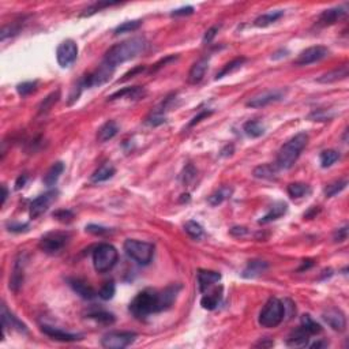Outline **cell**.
I'll return each mask as SVG.
<instances>
[{"mask_svg":"<svg viewBox=\"0 0 349 349\" xmlns=\"http://www.w3.org/2000/svg\"><path fill=\"white\" fill-rule=\"evenodd\" d=\"M60 98V90H56V92H54V93H50L46 98H44V101L41 102L40 106H38V112H40V115H42V114H46L48 110L54 106V105L59 101Z\"/></svg>","mask_w":349,"mask_h":349,"instance_id":"41","label":"cell"},{"mask_svg":"<svg viewBox=\"0 0 349 349\" xmlns=\"http://www.w3.org/2000/svg\"><path fill=\"white\" fill-rule=\"evenodd\" d=\"M234 146L232 145V144H230V145H225L222 149H221V152H220V156L221 157H230V156L234 154Z\"/></svg>","mask_w":349,"mask_h":349,"instance_id":"58","label":"cell"},{"mask_svg":"<svg viewBox=\"0 0 349 349\" xmlns=\"http://www.w3.org/2000/svg\"><path fill=\"white\" fill-rule=\"evenodd\" d=\"M86 232H89V234H110V230L108 228H104V226H100V225H94V224H90L86 226Z\"/></svg>","mask_w":349,"mask_h":349,"instance_id":"50","label":"cell"},{"mask_svg":"<svg viewBox=\"0 0 349 349\" xmlns=\"http://www.w3.org/2000/svg\"><path fill=\"white\" fill-rule=\"evenodd\" d=\"M134 332H110L101 338V345L106 349H123L136 340Z\"/></svg>","mask_w":349,"mask_h":349,"instance_id":"7","label":"cell"},{"mask_svg":"<svg viewBox=\"0 0 349 349\" xmlns=\"http://www.w3.org/2000/svg\"><path fill=\"white\" fill-rule=\"evenodd\" d=\"M194 12V7L192 6H186V7H180L178 10H174L170 12V16H182V15H191Z\"/></svg>","mask_w":349,"mask_h":349,"instance_id":"53","label":"cell"},{"mask_svg":"<svg viewBox=\"0 0 349 349\" xmlns=\"http://www.w3.org/2000/svg\"><path fill=\"white\" fill-rule=\"evenodd\" d=\"M195 178H196V170H195L194 165L188 164L183 170V174H182V182L184 184H190Z\"/></svg>","mask_w":349,"mask_h":349,"instance_id":"48","label":"cell"},{"mask_svg":"<svg viewBox=\"0 0 349 349\" xmlns=\"http://www.w3.org/2000/svg\"><path fill=\"white\" fill-rule=\"evenodd\" d=\"M220 299H221V290H214L212 294H204V298L200 299V306H202L204 310L212 311V310L217 308Z\"/></svg>","mask_w":349,"mask_h":349,"instance_id":"38","label":"cell"},{"mask_svg":"<svg viewBox=\"0 0 349 349\" xmlns=\"http://www.w3.org/2000/svg\"><path fill=\"white\" fill-rule=\"evenodd\" d=\"M115 174H116L115 166H114L112 164H110V162H105V164L101 165L100 168H97V170L93 172V174H92V182H93V183L106 182V180H110Z\"/></svg>","mask_w":349,"mask_h":349,"instance_id":"29","label":"cell"},{"mask_svg":"<svg viewBox=\"0 0 349 349\" xmlns=\"http://www.w3.org/2000/svg\"><path fill=\"white\" fill-rule=\"evenodd\" d=\"M286 190H288V194L292 200H300L311 192V187L306 183H290Z\"/></svg>","mask_w":349,"mask_h":349,"instance_id":"34","label":"cell"},{"mask_svg":"<svg viewBox=\"0 0 349 349\" xmlns=\"http://www.w3.org/2000/svg\"><path fill=\"white\" fill-rule=\"evenodd\" d=\"M70 239L68 234L64 232H50L40 240V248L46 254H56L63 248Z\"/></svg>","mask_w":349,"mask_h":349,"instance_id":"9","label":"cell"},{"mask_svg":"<svg viewBox=\"0 0 349 349\" xmlns=\"http://www.w3.org/2000/svg\"><path fill=\"white\" fill-rule=\"evenodd\" d=\"M41 332L45 336H48L50 338L56 340V341H62V342H74V341L82 340V336L80 334L68 333V332H64V330L59 329V328H54V326H48V324H42L41 326Z\"/></svg>","mask_w":349,"mask_h":349,"instance_id":"14","label":"cell"},{"mask_svg":"<svg viewBox=\"0 0 349 349\" xmlns=\"http://www.w3.org/2000/svg\"><path fill=\"white\" fill-rule=\"evenodd\" d=\"M2 190H3V196H2V204H6V200H7V196H8V190H7V187L6 186H3L2 187Z\"/></svg>","mask_w":349,"mask_h":349,"instance_id":"62","label":"cell"},{"mask_svg":"<svg viewBox=\"0 0 349 349\" xmlns=\"http://www.w3.org/2000/svg\"><path fill=\"white\" fill-rule=\"evenodd\" d=\"M182 285L179 284L170 285L162 290L148 288L135 296L130 303L128 310L136 320H145L149 315L157 314L170 308L176 300Z\"/></svg>","mask_w":349,"mask_h":349,"instance_id":"1","label":"cell"},{"mask_svg":"<svg viewBox=\"0 0 349 349\" xmlns=\"http://www.w3.org/2000/svg\"><path fill=\"white\" fill-rule=\"evenodd\" d=\"M218 30H220L218 25L212 26L209 30H206V33H204V44H209V42H212L213 38L217 36V33H218Z\"/></svg>","mask_w":349,"mask_h":349,"instance_id":"51","label":"cell"},{"mask_svg":"<svg viewBox=\"0 0 349 349\" xmlns=\"http://www.w3.org/2000/svg\"><path fill=\"white\" fill-rule=\"evenodd\" d=\"M118 4V2H97L93 6H90L85 10V12H82L80 16H90V15L96 14L97 11L102 10L105 7H110V6H115Z\"/></svg>","mask_w":349,"mask_h":349,"instance_id":"46","label":"cell"},{"mask_svg":"<svg viewBox=\"0 0 349 349\" xmlns=\"http://www.w3.org/2000/svg\"><path fill=\"white\" fill-rule=\"evenodd\" d=\"M302 328H303L310 336L322 333V326H320L316 320H312V316L308 314H304L302 316Z\"/></svg>","mask_w":349,"mask_h":349,"instance_id":"36","label":"cell"},{"mask_svg":"<svg viewBox=\"0 0 349 349\" xmlns=\"http://www.w3.org/2000/svg\"><path fill=\"white\" fill-rule=\"evenodd\" d=\"M145 68L146 67H142V66H140V67H135L134 70H131L130 72H127V74L124 75V78H122L119 82H124V80H130V78H134V75L140 74V72H142V71H145Z\"/></svg>","mask_w":349,"mask_h":349,"instance_id":"56","label":"cell"},{"mask_svg":"<svg viewBox=\"0 0 349 349\" xmlns=\"http://www.w3.org/2000/svg\"><path fill=\"white\" fill-rule=\"evenodd\" d=\"M307 262H308V264H306V260H304V264H303V266L300 268L299 272H303L304 269H308V268H311V266L314 264V262H312V260H307Z\"/></svg>","mask_w":349,"mask_h":349,"instance_id":"63","label":"cell"},{"mask_svg":"<svg viewBox=\"0 0 349 349\" xmlns=\"http://www.w3.org/2000/svg\"><path fill=\"white\" fill-rule=\"evenodd\" d=\"M232 192H234V190L230 188V187H228V186H222L221 188H218L216 192H213V194L210 195L208 202H209L212 206H218V204H222L224 200H230Z\"/></svg>","mask_w":349,"mask_h":349,"instance_id":"32","label":"cell"},{"mask_svg":"<svg viewBox=\"0 0 349 349\" xmlns=\"http://www.w3.org/2000/svg\"><path fill=\"white\" fill-rule=\"evenodd\" d=\"M220 280H221V274L218 272H213V270H200L198 272V286H200V290L202 294H204L216 282H218Z\"/></svg>","mask_w":349,"mask_h":349,"instance_id":"22","label":"cell"},{"mask_svg":"<svg viewBox=\"0 0 349 349\" xmlns=\"http://www.w3.org/2000/svg\"><path fill=\"white\" fill-rule=\"evenodd\" d=\"M89 318L97 320L102 324H112L115 322V315L110 314L108 311H104V310H96V311H92L88 314Z\"/></svg>","mask_w":349,"mask_h":349,"instance_id":"37","label":"cell"},{"mask_svg":"<svg viewBox=\"0 0 349 349\" xmlns=\"http://www.w3.org/2000/svg\"><path fill=\"white\" fill-rule=\"evenodd\" d=\"M212 114H213V110H202V112H200L198 115L195 116L194 119L190 122L188 127H194L195 124H198V123H200V122H202V119H204V118H209V116L212 115Z\"/></svg>","mask_w":349,"mask_h":349,"instance_id":"52","label":"cell"},{"mask_svg":"<svg viewBox=\"0 0 349 349\" xmlns=\"http://www.w3.org/2000/svg\"><path fill=\"white\" fill-rule=\"evenodd\" d=\"M63 170H64V164L60 162V161L59 162H55V164L50 166V170L44 174V179H42L44 184L48 186V187L55 186L58 183V180H59L60 174H63Z\"/></svg>","mask_w":349,"mask_h":349,"instance_id":"30","label":"cell"},{"mask_svg":"<svg viewBox=\"0 0 349 349\" xmlns=\"http://www.w3.org/2000/svg\"><path fill=\"white\" fill-rule=\"evenodd\" d=\"M37 89V80H29V82H22L16 86V92L20 97H26V96L32 94L34 90Z\"/></svg>","mask_w":349,"mask_h":349,"instance_id":"45","label":"cell"},{"mask_svg":"<svg viewBox=\"0 0 349 349\" xmlns=\"http://www.w3.org/2000/svg\"><path fill=\"white\" fill-rule=\"evenodd\" d=\"M20 24L15 22V24H11V25L3 26L2 29V33H0V40L4 41L7 37H11V36H15L20 33Z\"/></svg>","mask_w":349,"mask_h":349,"instance_id":"47","label":"cell"},{"mask_svg":"<svg viewBox=\"0 0 349 349\" xmlns=\"http://www.w3.org/2000/svg\"><path fill=\"white\" fill-rule=\"evenodd\" d=\"M24 272H25V260L20 254L15 260L12 274H11L10 278V290L15 294L20 290V286L24 284Z\"/></svg>","mask_w":349,"mask_h":349,"instance_id":"17","label":"cell"},{"mask_svg":"<svg viewBox=\"0 0 349 349\" xmlns=\"http://www.w3.org/2000/svg\"><path fill=\"white\" fill-rule=\"evenodd\" d=\"M142 25V20H127V22H123L122 25H119L115 29V34H123V33H130V32H135L138 30Z\"/></svg>","mask_w":349,"mask_h":349,"instance_id":"42","label":"cell"},{"mask_svg":"<svg viewBox=\"0 0 349 349\" xmlns=\"http://www.w3.org/2000/svg\"><path fill=\"white\" fill-rule=\"evenodd\" d=\"M114 70H115L114 67H110V64H106L104 62L98 68H96L93 72L85 75L82 80H80V82L84 86V89L104 85L110 80V75L114 74Z\"/></svg>","mask_w":349,"mask_h":349,"instance_id":"8","label":"cell"},{"mask_svg":"<svg viewBox=\"0 0 349 349\" xmlns=\"http://www.w3.org/2000/svg\"><path fill=\"white\" fill-rule=\"evenodd\" d=\"M208 68H209V58H208V56H206V58H202V59H200L198 62H195L194 64H192V67L190 68L188 76H187L188 84H191V85L200 84V80H204V74H206Z\"/></svg>","mask_w":349,"mask_h":349,"instance_id":"16","label":"cell"},{"mask_svg":"<svg viewBox=\"0 0 349 349\" xmlns=\"http://www.w3.org/2000/svg\"><path fill=\"white\" fill-rule=\"evenodd\" d=\"M148 41L144 37H132L128 40L122 41L119 44L110 46L105 54L104 62L110 67L116 68L118 66L123 64L128 60L135 59L136 56L142 55L148 48Z\"/></svg>","mask_w":349,"mask_h":349,"instance_id":"2","label":"cell"},{"mask_svg":"<svg viewBox=\"0 0 349 349\" xmlns=\"http://www.w3.org/2000/svg\"><path fill=\"white\" fill-rule=\"evenodd\" d=\"M346 14V10L344 7H333V8H328L324 10L322 14L320 15V18L316 20L318 26H332L334 25L337 20H340L344 15Z\"/></svg>","mask_w":349,"mask_h":349,"instance_id":"18","label":"cell"},{"mask_svg":"<svg viewBox=\"0 0 349 349\" xmlns=\"http://www.w3.org/2000/svg\"><path fill=\"white\" fill-rule=\"evenodd\" d=\"M286 210H288V204H285V202H276V204L270 208L269 212H268L264 217H260V220L258 222H260V224H269L272 221H276V220H278L280 217H282V216L286 213Z\"/></svg>","mask_w":349,"mask_h":349,"instance_id":"25","label":"cell"},{"mask_svg":"<svg viewBox=\"0 0 349 349\" xmlns=\"http://www.w3.org/2000/svg\"><path fill=\"white\" fill-rule=\"evenodd\" d=\"M124 251L131 260H134L140 264H149L153 260L154 246L148 242L127 239L124 242Z\"/></svg>","mask_w":349,"mask_h":349,"instance_id":"6","label":"cell"},{"mask_svg":"<svg viewBox=\"0 0 349 349\" xmlns=\"http://www.w3.org/2000/svg\"><path fill=\"white\" fill-rule=\"evenodd\" d=\"M67 282H68V285L72 288V290H74L75 294H80L82 299L92 300V299H94L96 296L98 294L89 284H88V282H85L84 280L68 278L67 280Z\"/></svg>","mask_w":349,"mask_h":349,"instance_id":"20","label":"cell"},{"mask_svg":"<svg viewBox=\"0 0 349 349\" xmlns=\"http://www.w3.org/2000/svg\"><path fill=\"white\" fill-rule=\"evenodd\" d=\"M78 58V45L74 40H64L60 42V45L56 50V59L60 67H70Z\"/></svg>","mask_w":349,"mask_h":349,"instance_id":"10","label":"cell"},{"mask_svg":"<svg viewBox=\"0 0 349 349\" xmlns=\"http://www.w3.org/2000/svg\"><path fill=\"white\" fill-rule=\"evenodd\" d=\"M184 230L186 234H188L190 238L194 240L202 239V236H204V228H202V225L198 224L196 221H192V220L186 222Z\"/></svg>","mask_w":349,"mask_h":349,"instance_id":"40","label":"cell"},{"mask_svg":"<svg viewBox=\"0 0 349 349\" xmlns=\"http://www.w3.org/2000/svg\"><path fill=\"white\" fill-rule=\"evenodd\" d=\"M346 184H348V182H346V180H338V182H334V183H332V184H329L326 188H324V195H326L328 198L336 196V195L340 194V192L346 187Z\"/></svg>","mask_w":349,"mask_h":349,"instance_id":"43","label":"cell"},{"mask_svg":"<svg viewBox=\"0 0 349 349\" xmlns=\"http://www.w3.org/2000/svg\"><path fill=\"white\" fill-rule=\"evenodd\" d=\"M282 15H284V11L282 10L272 11V12H268V14L260 15V16L254 20V25L256 26V28H266V26H269L272 25V24L277 22Z\"/></svg>","mask_w":349,"mask_h":349,"instance_id":"31","label":"cell"},{"mask_svg":"<svg viewBox=\"0 0 349 349\" xmlns=\"http://www.w3.org/2000/svg\"><path fill=\"white\" fill-rule=\"evenodd\" d=\"M118 260H119L118 250L108 243H102L98 247H96L93 251V264L98 273L110 272L118 264Z\"/></svg>","mask_w":349,"mask_h":349,"instance_id":"5","label":"cell"},{"mask_svg":"<svg viewBox=\"0 0 349 349\" xmlns=\"http://www.w3.org/2000/svg\"><path fill=\"white\" fill-rule=\"evenodd\" d=\"M2 324H3V333H6L7 328H14L20 333H28V328L25 324H22L12 312H10L4 304L2 306Z\"/></svg>","mask_w":349,"mask_h":349,"instance_id":"19","label":"cell"},{"mask_svg":"<svg viewBox=\"0 0 349 349\" xmlns=\"http://www.w3.org/2000/svg\"><path fill=\"white\" fill-rule=\"evenodd\" d=\"M329 56V50L324 46V45H315V46H310L307 50H304L300 54L296 59H294V66H308L312 63H316L320 60L324 59Z\"/></svg>","mask_w":349,"mask_h":349,"instance_id":"12","label":"cell"},{"mask_svg":"<svg viewBox=\"0 0 349 349\" xmlns=\"http://www.w3.org/2000/svg\"><path fill=\"white\" fill-rule=\"evenodd\" d=\"M246 58H236V59L230 60V63H226V64L222 67V70L220 71V72H217V75H216V80H221V78H224V76H226V75L232 74V72H234V71H238L239 68H242V66L246 63Z\"/></svg>","mask_w":349,"mask_h":349,"instance_id":"33","label":"cell"},{"mask_svg":"<svg viewBox=\"0 0 349 349\" xmlns=\"http://www.w3.org/2000/svg\"><path fill=\"white\" fill-rule=\"evenodd\" d=\"M145 94V89L140 86H131V88H123L122 90H118L114 94L108 97V101L120 100V98H130V100H138Z\"/></svg>","mask_w":349,"mask_h":349,"instance_id":"23","label":"cell"},{"mask_svg":"<svg viewBox=\"0 0 349 349\" xmlns=\"http://www.w3.org/2000/svg\"><path fill=\"white\" fill-rule=\"evenodd\" d=\"M26 180H28V174H20V178L16 179V182H15V188L16 190L22 188V187L26 184Z\"/></svg>","mask_w":349,"mask_h":349,"instance_id":"60","label":"cell"},{"mask_svg":"<svg viewBox=\"0 0 349 349\" xmlns=\"http://www.w3.org/2000/svg\"><path fill=\"white\" fill-rule=\"evenodd\" d=\"M346 238H348V226H344V228H340L338 230H336L334 242L341 243V242H345Z\"/></svg>","mask_w":349,"mask_h":349,"instance_id":"54","label":"cell"},{"mask_svg":"<svg viewBox=\"0 0 349 349\" xmlns=\"http://www.w3.org/2000/svg\"><path fill=\"white\" fill-rule=\"evenodd\" d=\"M119 132V126L114 120H108L105 122L104 124L101 126L98 131H97V140L98 142H106V140H112L114 136H116Z\"/></svg>","mask_w":349,"mask_h":349,"instance_id":"26","label":"cell"},{"mask_svg":"<svg viewBox=\"0 0 349 349\" xmlns=\"http://www.w3.org/2000/svg\"><path fill=\"white\" fill-rule=\"evenodd\" d=\"M272 345H273V341H269V342H264V341H262V340H260V342L255 345V346H262V348H264V346H272Z\"/></svg>","mask_w":349,"mask_h":349,"instance_id":"64","label":"cell"},{"mask_svg":"<svg viewBox=\"0 0 349 349\" xmlns=\"http://www.w3.org/2000/svg\"><path fill=\"white\" fill-rule=\"evenodd\" d=\"M243 131L251 138H260L264 134V127L258 120H248L243 126Z\"/></svg>","mask_w":349,"mask_h":349,"instance_id":"35","label":"cell"},{"mask_svg":"<svg viewBox=\"0 0 349 349\" xmlns=\"http://www.w3.org/2000/svg\"><path fill=\"white\" fill-rule=\"evenodd\" d=\"M268 268H269V264H268V262L260 260H252L247 264V266H246L244 270H243L242 276H243L244 278H255V277H258V276L264 274V272L268 270Z\"/></svg>","mask_w":349,"mask_h":349,"instance_id":"24","label":"cell"},{"mask_svg":"<svg viewBox=\"0 0 349 349\" xmlns=\"http://www.w3.org/2000/svg\"><path fill=\"white\" fill-rule=\"evenodd\" d=\"M58 194H59V192H58L56 190H50L48 192H45V194L40 195V196H37L36 200H32L29 206L30 218H38L41 214H44L45 212L48 210V208L52 204V202H55Z\"/></svg>","mask_w":349,"mask_h":349,"instance_id":"11","label":"cell"},{"mask_svg":"<svg viewBox=\"0 0 349 349\" xmlns=\"http://www.w3.org/2000/svg\"><path fill=\"white\" fill-rule=\"evenodd\" d=\"M178 58L176 56H168V58H165V59H162L161 62H158V63H156L154 64V67L152 68V71H156V70H158L160 67H162V66H165L166 63H170V62H174V60H176Z\"/></svg>","mask_w":349,"mask_h":349,"instance_id":"59","label":"cell"},{"mask_svg":"<svg viewBox=\"0 0 349 349\" xmlns=\"http://www.w3.org/2000/svg\"><path fill=\"white\" fill-rule=\"evenodd\" d=\"M308 144V135L306 132H299L292 136L288 142L281 146L277 154L276 165L278 170H290L294 162L299 160L302 152Z\"/></svg>","mask_w":349,"mask_h":349,"instance_id":"3","label":"cell"},{"mask_svg":"<svg viewBox=\"0 0 349 349\" xmlns=\"http://www.w3.org/2000/svg\"><path fill=\"white\" fill-rule=\"evenodd\" d=\"M115 292H116V285L115 282L110 280V281H106V282L101 286V290H98V296H100L102 300H110L114 296H115Z\"/></svg>","mask_w":349,"mask_h":349,"instance_id":"44","label":"cell"},{"mask_svg":"<svg viewBox=\"0 0 349 349\" xmlns=\"http://www.w3.org/2000/svg\"><path fill=\"white\" fill-rule=\"evenodd\" d=\"M340 158V153L337 150H324L320 156V166L322 168H329L332 165L334 164L336 161H338Z\"/></svg>","mask_w":349,"mask_h":349,"instance_id":"39","label":"cell"},{"mask_svg":"<svg viewBox=\"0 0 349 349\" xmlns=\"http://www.w3.org/2000/svg\"><path fill=\"white\" fill-rule=\"evenodd\" d=\"M324 346H328L326 341H316L312 345H310V348H324Z\"/></svg>","mask_w":349,"mask_h":349,"instance_id":"61","label":"cell"},{"mask_svg":"<svg viewBox=\"0 0 349 349\" xmlns=\"http://www.w3.org/2000/svg\"><path fill=\"white\" fill-rule=\"evenodd\" d=\"M254 178L262 180H273L277 179L278 174V168L276 164H262L260 166H256L252 172Z\"/></svg>","mask_w":349,"mask_h":349,"instance_id":"27","label":"cell"},{"mask_svg":"<svg viewBox=\"0 0 349 349\" xmlns=\"http://www.w3.org/2000/svg\"><path fill=\"white\" fill-rule=\"evenodd\" d=\"M285 92L284 90H268V92H264L260 94L255 96L251 100L247 102V106L248 108H262V106H266V105L272 104V102H277V101H281L284 98Z\"/></svg>","mask_w":349,"mask_h":349,"instance_id":"13","label":"cell"},{"mask_svg":"<svg viewBox=\"0 0 349 349\" xmlns=\"http://www.w3.org/2000/svg\"><path fill=\"white\" fill-rule=\"evenodd\" d=\"M7 228L11 232H25L29 228V224H15V222H12V224H8Z\"/></svg>","mask_w":349,"mask_h":349,"instance_id":"55","label":"cell"},{"mask_svg":"<svg viewBox=\"0 0 349 349\" xmlns=\"http://www.w3.org/2000/svg\"><path fill=\"white\" fill-rule=\"evenodd\" d=\"M285 318L284 303L277 298H270L264 308L260 310L258 322L262 328L266 329H273L277 328Z\"/></svg>","mask_w":349,"mask_h":349,"instance_id":"4","label":"cell"},{"mask_svg":"<svg viewBox=\"0 0 349 349\" xmlns=\"http://www.w3.org/2000/svg\"><path fill=\"white\" fill-rule=\"evenodd\" d=\"M322 318L336 332H342L345 329V326H346L344 312L338 308H329L328 311H324Z\"/></svg>","mask_w":349,"mask_h":349,"instance_id":"15","label":"cell"},{"mask_svg":"<svg viewBox=\"0 0 349 349\" xmlns=\"http://www.w3.org/2000/svg\"><path fill=\"white\" fill-rule=\"evenodd\" d=\"M54 217L62 222H70L74 218V213L71 210H58L56 213H54Z\"/></svg>","mask_w":349,"mask_h":349,"instance_id":"49","label":"cell"},{"mask_svg":"<svg viewBox=\"0 0 349 349\" xmlns=\"http://www.w3.org/2000/svg\"><path fill=\"white\" fill-rule=\"evenodd\" d=\"M308 341L310 334L300 326V328H298V329L294 330V332L290 333L288 340H286V344L290 345V346L298 348V346H307V345H308Z\"/></svg>","mask_w":349,"mask_h":349,"instance_id":"28","label":"cell"},{"mask_svg":"<svg viewBox=\"0 0 349 349\" xmlns=\"http://www.w3.org/2000/svg\"><path fill=\"white\" fill-rule=\"evenodd\" d=\"M348 74H349L348 64L338 66V67H336V68H333V70L328 71L326 74L320 75V78L316 80V82H318V84H324V85H328V84H333V82H337V80H345V78L348 76Z\"/></svg>","mask_w":349,"mask_h":349,"instance_id":"21","label":"cell"},{"mask_svg":"<svg viewBox=\"0 0 349 349\" xmlns=\"http://www.w3.org/2000/svg\"><path fill=\"white\" fill-rule=\"evenodd\" d=\"M248 234V230L244 228V226H234L230 230V234L232 236H236V238H240V236H244V234Z\"/></svg>","mask_w":349,"mask_h":349,"instance_id":"57","label":"cell"}]
</instances>
